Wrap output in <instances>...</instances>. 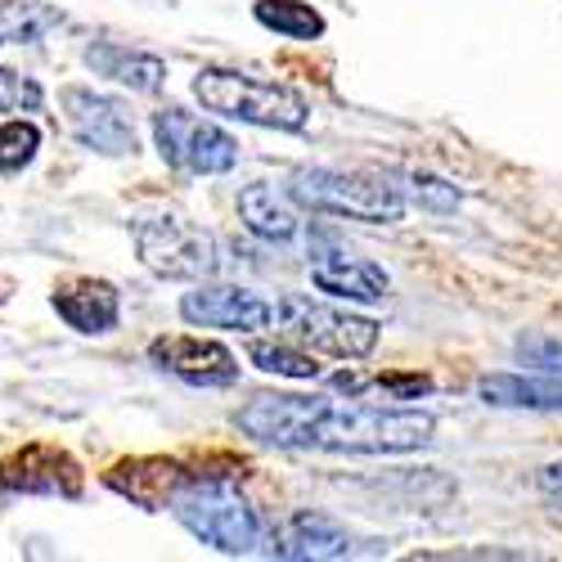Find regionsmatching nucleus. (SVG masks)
<instances>
[{
  "label": "nucleus",
  "mask_w": 562,
  "mask_h": 562,
  "mask_svg": "<svg viewBox=\"0 0 562 562\" xmlns=\"http://www.w3.org/2000/svg\"><path fill=\"white\" fill-rule=\"evenodd\" d=\"M239 428L279 450H338V454H405L424 450L437 432L428 409H383L360 401L274 392L239 409Z\"/></svg>",
  "instance_id": "1"
},
{
  "label": "nucleus",
  "mask_w": 562,
  "mask_h": 562,
  "mask_svg": "<svg viewBox=\"0 0 562 562\" xmlns=\"http://www.w3.org/2000/svg\"><path fill=\"white\" fill-rule=\"evenodd\" d=\"M234 473H239V468H221V473L199 468V473H190L171 491L167 508L194 540H203L221 553H252L261 544V518L239 495V486H234Z\"/></svg>",
  "instance_id": "2"
},
{
  "label": "nucleus",
  "mask_w": 562,
  "mask_h": 562,
  "mask_svg": "<svg viewBox=\"0 0 562 562\" xmlns=\"http://www.w3.org/2000/svg\"><path fill=\"white\" fill-rule=\"evenodd\" d=\"M289 199H297L311 212H329V216H347V221H369V225H396L405 216L401 184H387L383 176H369V171L306 167V171L293 176Z\"/></svg>",
  "instance_id": "3"
},
{
  "label": "nucleus",
  "mask_w": 562,
  "mask_h": 562,
  "mask_svg": "<svg viewBox=\"0 0 562 562\" xmlns=\"http://www.w3.org/2000/svg\"><path fill=\"white\" fill-rule=\"evenodd\" d=\"M194 100L207 113L248 122V126H270V131H302L311 109L297 90L274 86V81H257L244 72H225V68H203L194 77Z\"/></svg>",
  "instance_id": "4"
},
{
  "label": "nucleus",
  "mask_w": 562,
  "mask_h": 562,
  "mask_svg": "<svg viewBox=\"0 0 562 562\" xmlns=\"http://www.w3.org/2000/svg\"><path fill=\"white\" fill-rule=\"evenodd\" d=\"M135 252L162 279H207L216 274V239L180 212H145L131 225Z\"/></svg>",
  "instance_id": "5"
},
{
  "label": "nucleus",
  "mask_w": 562,
  "mask_h": 562,
  "mask_svg": "<svg viewBox=\"0 0 562 562\" xmlns=\"http://www.w3.org/2000/svg\"><path fill=\"white\" fill-rule=\"evenodd\" d=\"M279 324L284 334L311 351H329V356H342V360H364L379 347V324L364 319V315H351V311H334L324 302H311V297H279Z\"/></svg>",
  "instance_id": "6"
},
{
  "label": "nucleus",
  "mask_w": 562,
  "mask_h": 562,
  "mask_svg": "<svg viewBox=\"0 0 562 562\" xmlns=\"http://www.w3.org/2000/svg\"><path fill=\"white\" fill-rule=\"evenodd\" d=\"M154 139H158L162 162H171L176 171H190V176H225L239 162V139L221 131L216 122H203L184 109L154 113Z\"/></svg>",
  "instance_id": "7"
},
{
  "label": "nucleus",
  "mask_w": 562,
  "mask_h": 562,
  "mask_svg": "<svg viewBox=\"0 0 562 562\" xmlns=\"http://www.w3.org/2000/svg\"><path fill=\"white\" fill-rule=\"evenodd\" d=\"M59 104H64V122L81 149H95L104 158L135 154V126H131V113L122 100L95 95V90H86V86H68Z\"/></svg>",
  "instance_id": "8"
},
{
  "label": "nucleus",
  "mask_w": 562,
  "mask_h": 562,
  "mask_svg": "<svg viewBox=\"0 0 562 562\" xmlns=\"http://www.w3.org/2000/svg\"><path fill=\"white\" fill-rule=\"evenodd\" d=\"M0 495H81V468L59 446H23L0 459Z\"/></svg>",
  "instance_id": "9"
},
{
  "label": "nucleus",
  "mask_w": 562,
  "mask_h": 562,
  "mask_svg": "<svg viewBox=\"0 0 562 562\" xmlns=\"http://www.w3.org/2000/svg\"><path fill=\"white\" fill-rule=\"evenodd\" d=\"M180 315L190 324H199V329L252 334L274 319V306L248 289H234V284H199L194 293L180 297Z\"/></svg>",
  "instance_id": "10"
},
{
  "label": "nucleus",
  "mask_w": 562,
  "mask_h": 562,
  "mask_svg": "<svg viewBox=\"0 0 562 562\" xmlns=\"http://www.w3.org/2000/svg\"><path fill=\"white\" fill-rule=\"evenodd\" d=\"M149 360L162 373H176L180 383H194V387H229L234 379H239V360H234L221 342H203V338H190V334L154 338Z\"/></svg>",
  "instance_id": "11"
},
{
  "label": "nucleus",
  "mask_w": 562,
  "mask_h": 562,
  "mask_svg": "<svg viewBox=\"0 0 562 562\" xmlns=\"http://www.w3.org/2000/svg\"><path fill=\"white\" fill-rule=\"evenodd\" d=\"M270 553L274 558H293V562H319V558H347L351 553V531L342 522H334L329 513H293L274 527L270 536Z\"/></svg>",
  "instance_id": "12"
},
{
  "label": "nucleus",
  "mask_w": 562,
  "mask_h": 562,
  "mask_svg": "<svg viewBox=\"0 0 562 562\" xmlns=\"http://www.w3.org/2000/svg\"><path fill=\"white\" fill-rule=\"evenodd\" d=\"M311 279L319 293H334L347 302H383L392 289V274L379 261H364V257H351L338 248L311 257Z\"/></svg>",
  "instance_id": "13"
},
{
  "label": "nucleus",
  "mask_w": 562,
  "mask_h": 562,
  "mask_svg": "<svg viewBox=\"0 0 562 562\" xmlns=\"http://www.w3.org/2000/svg\"><path fill=\"white\" fill-rule=\"evenodd\" d=\"M55 311L77 334H109L122 319V297L104 279H68L55 293Z\"/></svg>",
  "instance_id": "14"
},
{
  "label": "nucleus",
  "mask_w": 562,
  "mask_h": 562,
  "mask_svg": "<svg viewBox=\"0 0 562 562\" xmlns=\"http://www.w3.org/2000/svg\"><path fill=\"white\" fill-rule=\"evenodd\" d=\"M194 468H184L180 459H135V463H122L109 473V486L135 504H145V508H158L171 499V491L190 477Z\"/></svg>",
  "instance_id": "15"
},
{
  "label": "nucleus",
  "mask_w": 562,
  "mask_h": 562,
  "mask_svg": "<svg viewBox=\"0 0 562 562\" xmlns=\"http://www.w3.org/2000/svg\"><path fill=\"white\" fill-rule=\"evenodd\" d=\"M477 396L499 409H549L562 414V379H522V373H486L477 383Z\"/></svg>",
  "instance_id": "16"
},
{
  "label": "nucleus",
  "mask_w": 562,
  "mask_h": 562,
  "mask_svg": "<svg viewBox=\"0 0 562 562\" xmlns=\"http://www.w3.org/2000/svg\"><path fill=\"white\" fill-rule=\"evenodd\" d=\"M239 216H244V225L257 234V239H266V244H289V239H297V229H302L293 203L284 194H274L270 184H261V180L239 190Z\"/></svg>",
  "instance_id": "17"
},
{
  "label": "nucleus",
  "mask_w": 562,
  "mask_h": 562,
  "mask_svg": "<svg viewBox=\"0 0 562 562\" xmlns=\"http://www.w3.org/2000/svg\"><path fill=\"white\" fill-rule=\"evenodd\" d=\"M86 64L95 68L100 77L109 81H122L131 90H158L167 81V64L158 55H139V50H126V45H113V41H100L86 50Z\"/></svg>",
  "instance_id": "18"
},
{
  "label": "nucleus",
  "mask_w": 562,
  "mask_h": 562,
  "mask_svg": "<svg viewBox=\"0 0 562 562\" xmlns=\"http://www.w3.org/2000/svg\"><path fill=\"white\" fill-rule=\"evenodd\" d=\"M257 23L279 32V36H289V41H315L324 36V19L319 10H311L306 0H257Z\"/></svg>",
  "instance_id": "19"
},
{
  "label": "nucleus",
  "mask_w": 562,
  "mask_h": 562,
  "mask_svg": "<svg viewBox=\"0 0 562 562\" xmlns=\"http://www.w3.org/2000/svg\"><path fill=\"white\" fill-rule=\"evenodd\" d=\"M59 23L50 5L36 0H0V45H32Z\"/></svg>",
  "instance_id": "20"
},
{
  "label": "nucleus",
  "mask_w": 562,
  "mask_h": 562,
  "mask_svg": "<svg viewBox=\"0 0 562 562\" xmlns=\"http://www.w3.org/2000/svg\"><path fill=\"white\" fill-rule=\"evenodd\" d=\"M334 387L347 392V396H360L369 387H383L396 401H418V396L432 392V383L424 379V373H334Z\"/></svg>",
  "instance_id": "21"
},
{
  "label": "nucleus",
  "mask_w": 562,
  "mask_h": 562,
  "mask_svg": "<svg viewBox=\"0 0 562 562\" xmlns=\"http://www.w3.org/2000/svg\"><path fill=\"white\" fill-rule=\"evenodd\" d=\"M248 360L266 373H279V379H297V383L319 379V364L306 351H293L284 342H248Z\"/></svg>",
  "instance_id": "22"
},
{
  "label": "nucleus",
  "mask_w": 562,
  "mask_h": 562,
  "mask_svg": "<svg viewBox=\"0 0 562 562\" xmlns=\"http://www.w3.org/2000/svg\"><path fill=\"white\" fill-rule=\"evenodd\" d=\"M41 149V131L32 122H5L0 126V171H23Z\"/></svg>",
  "instance_id": "23"
},
{
  "label": "nucleus",
  "mask_w": 562,
  "mask_h": 562,
  "mask_svg": "<svg viewBox=\"0 0 562 562\" xmlns=\"http://www.w3.org/2000/svg\"><path fill=\"white\" fill-rule=\"evenodd\" d=\"M41 86L14 68H0V113H36L41 109Z\"/></svg>",
  "instance_id": "24"
},
{
  "label": "nucleus",
  "mask_w": 562,
  "mask_h": 562,
  "mask_svg": "<svg viewBox=\"0 0 562 562\" xmlns=\"http://www.w3.org/2000/svg\"><path fill=\"white\" fill-rule=\"evenodd\" d=\"M409 199L418 203V207H428V212H454L459 207V190L450 180H441V176H409Z\"/></svg>",
  "instance_id": "25"
},
{
  "label": "nucleus",
  "mask_w": 562,
  "mask_h": 562,
  "mask_svg": "<svg viewBox=\"0 0 562 562\" xmlns=\"http://www.w3.org/2000/svg\"><path fill=\"white\" fill-rule=\"evenodd\" d=\"M518 360L531 364L536 373H553V379H562V342L549 338V334H527V338H518Z\"/></svg>",
  "instance_id": "26"
},
{
  "label": "nucleus",
  "mask_w": 562,
  "mask_h": 562,
  "mask_svg": "<svg viewBox=\"0 0 562 562\" xmlns=\"http://www.w3.org/2000/svg\"><path fill=\"white\" fill-rule=\"evenodd\" d=\"M540 495H544L549 508L562 513V463H549L544 473H540Z\"/></svg>",
  "instance_id": "27"
}]
</instances>
